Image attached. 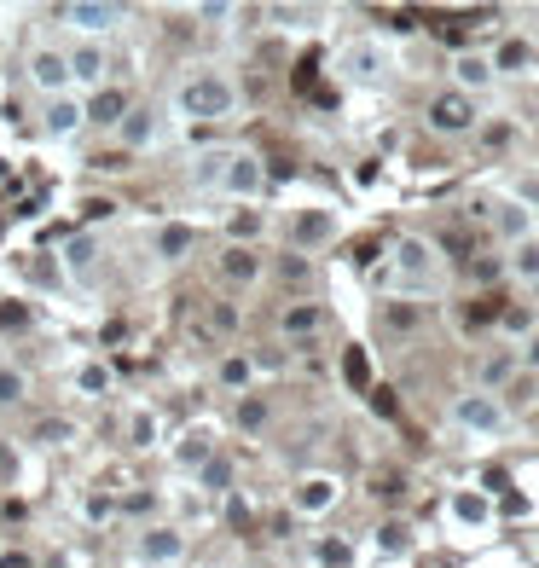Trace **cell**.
<instances>
[{
	"label": "cell",
	"instance_id": "6da1fadb",
	"mask_svg": "<svg viewBox=\"0 0 539 568\" xmlns=\"http://www.w3.org/2000/svg\"><path fill=\"white\" fill-rule=\"evenodd\" d=\"M175 116L186 122H232L238 116V82L220 70H198L175 88Z\"/></svg>",
	"mask_w": 539,
	"mask_h": 568
},
{
	"label": "cell",
	"instance_id": "7a4b0ae2",
	"mask_svg": "<svg viewBox=\"0 0 539 568\" xmlns=\"http://www.w3.org/2000/svg\"><path fill=\"white\" fill-rule=\"evenodd\" d=\"M452 424H458L464 435H475V441H499V435L510 429V412H505V400H499V394L470 389V394H458V400H452Z\"/></svg>",
	"mask_w": 539,
	"mask_h": 568
},
{
	"label": "cell",
	"instance_id": "3957f363",
	"mask_svg": "<svg viewBox=\"0 0 539 568\" xmlns=\"http://www.w3.org/2000/svg\"><path fill=\"white\" fill-rule=\"evenodd\" d=\"M395 279L406 284V290H435L441 284V250L430 238H418V232L395 238Z\"/></svg>",
	"mask_w": 539,
	"mask_h": 568
},
{
	"label": "cell",
	"instance_id": "277c9868",
	"mask_svg": "<svg viewBox=\"0 0 539 568\" xmlns=\"http://www.w3.org/2000/svg\"><path fill=\"white\" fill-rule=\"evenodd\" d=\"M337 70H342V82H354V88H377V82L389 76V47L383 41H348L337 53Z\"/></svg>",
	"mask_w": 539,
	"mask_h": 568
},
{
	"label": "cell",
	"instance_id": "5b68a950",
	"mask_svg": "<svg viewBox=\"0 0 539 568\" xmlns=\"http://www.w3.org/2000/svg\"><path fill=\"white\" fill-rule=\"evenodd\" d=\"M267 186V163L255 151H227V168H220V197H238V203H250V197H261Z\"/></svg>",
	"mask_w": 539,
	"mask_h": 568
},
{
	"label": "cell",
	"instance_id": "8992f818",
	"mask_svg": "<svg viewBox=\"0 0 539 568\" xmlns=\"http://www.w3.org/2000/svg\"><path fill=\"white\" fill-rule=\"evenodd\" d=\"M493 493L487 487H452V499H447V522L458 528V534H487L493 528Z\"/></svg>",
	"mask_w": 539,
	"mask_h": 568
},
{
	"label": "cell",
	"instance_id": "52a82bcc",
	"mask_svg": "<svg viewBox=\"0 0 539 568\" xmlns=\"http://www.w3.org/2000/svg\"><path fill=\"white\" fill-rule=\"evenodd\" d=\"M133 563L180 568V563H186V534H180V528H145V534L133 539Z\"/></svg>",
	"mask_w": 539,
	"mask_h": 568
},
{
	"label": "cell",
	"instance_id": "ba28073f",
	"mask_svg": "<svg viewBox=\"0 0 539 568\" xmlns=\"http://www.w3.org/2000/svg\"><path fill=\"white\" fill-rule=\"evenodd\" d=\"M64 65H70V88H81V99H88V93H99V88H105V76H110V53H105L99 41L70 47V53H64Z\"/></svg>",
	"mask_w": 539,
	"mask_h": 568
},
{
	"label": "cell",
	"instance_id": "9c48e42d",
	"mask_svg": "<svg viewBox=\"0 0 539 568\" xmlns=\"http://www.w3.org/2000/svg\"><path fill=\"white\" fill-rule=\"evenodd\" d=\"M337 499H342V481L330 470H313V476H302L296 487H290L296 516H325V511H337Z\"/></svg>",
	"mask_w": 539,
	"mask_h": 568
},
{
	"label": "cell",
	"instance_id": "30bf717a",
	"mask_svg": "<svg viewBox=\"0 0 539 568\" xmlns=\"http://www.w3.org/2000/svg\"><path fill=\"white\" fill-rule=\"evenodd\" d=\"M30 82L41 88V99H58V93H70V65H64V53L58 47H30Z\"/></svg>",
	"mask_w": 539,
	"mask_h": 568
},
{
	"label": "cell",
	"instance_id": "8fae6325",
	"mask_svg": "<svg viewBox=\"0 0 539 568\" xmlns=\"http://www.w3.org/2000/svg\"><path fill=\"white\" fill-rule=\"evenodd\" d=\"M475 122H482V116H475V99H470V93L452 88V93L430 99V128H435V133H470Z\"/></svg>",
	"mask_w": 539,
	"mask_h": 568
},
{
	"label": "cell",
	"instance_id": "7c38bea8",
	"mask_svg": "<svg viewBox=\"0 0 539 568\" xmlns=\"http://www.w3.org/2000/svg\"><path fill=\"white\" fill-rule=\"evenodd\" d=\"M58 18H64L70 30H81L88 41H99L105 30H116V23H122V6H105V0H76V6H64Z\"/></svg>",
	"mask_w": 539,
	"mask_h": 568
},
{
	"label": "cell",
	"instance_id": "4fadbf2b",
	"mask_svg": "<svg viewBox=\"0 0 539 568\" xmlns=\"http://www.w3.org/2000/svg\"><path fill=\"white\" fill-rule=\"evenodd\" d=\"M76 128H81V93L41 99V133H47V140H70Z\"/></svg>",
	"mask_w": 539,
	"mask_h": 568
},
{
	"label": "cell",
	"instance_id": "5bb4252c",
	"mask_svg": "<svg viewBox=\"0 0 539 568\" xmlns=\"http://www.w3.org/2000/svg\"><path fill=\"white\" fill-rule=\"evenodd\" d=\"M122 116H128V93L110 88V82L99 93L81 99V122H88V128H122Z\"/></svg>",
	"mask_w": 539,
	"mask_h": 568
},
{
	"label": "cell",
	"instance_id": "9a60e30c",
	"mask_svg": "<svg viewBox=\"0 0 539 568\" xmlns=\"http://www.w3.org/2000/svg\"><path fill=\"white\" fill-rule=\"evenodd\" d=\"M452 82H458V93H487V88H493V82H499V70H493V58H487V53H458V58H452Z\"/></svg>",
	"mask_w": 539,
	"mask_h": 568
},
{
	"label": "cell",
	"instance_id": "2e32d148",
	"mask_svg": "<svg viewBox=\"0 0 539 568\" xmlns=\"http://www.w3.org/2000/svg\"><path fill=\"white\" fill-rule=\"evenodd\" d=\"M210 459H215V435H210V429H203V424H192L186 435L175 441V470L198 476V470H203V464H210Z\"/></svg>",
	"mask_w": 539,
	"mask_h": 568
},
{
	"label": "cell",
	"instance_id": "e0dca14e",
	"mask_svg": "<svg viewBox=\"0 0 539 568\" xmlns=\"http://www.w3.org/2000/svg\"><path fill=\"white\" fill-rule=\"evenodd\" d=\"M290 238H296V250H313V244L337 238V215H330V209H302V215L290 220Z\"/></svg>",
	"mask_w": 539,
	"mask_h": 568
},
{
	"label": "cell",
	"instance_id": "ac0fdd59",
	"mask_svg": "<svg viewBox=\"0 0 539 568\" xmlns=\"http://www.w3.org/2000/svg\"><path fill=\"white\" fill-rule=\"evenodd\" d=\"M517 372H522V354L499 349V354H487V360L475 366V389H482V394H493L499 383H510V377H517Z\"/></svg>",
	"mask_w": 539,
	"mask_h": 568
},
{
	"label": "cell",
	"instance_id": "d6986e66",
	"mask_svg": "<svg viewBox=\"0 0 539 568\" xmlns=\"http://www.w3.org/2000/svg\"><path fill=\"white\" fill-rule=\"evenodd\" d=\"M493 227H499V238H505V244H517V238H528V232H534V215L517 203V197H505V203H493Z\"/></svg>",
	"mask_w": 539,
	"mask_h": 568
},
{
	"label": "cell",
	"instance_id": "ffe728a7",
	"mask_svg": "<svg viewBox=\"0 0 539 568\" xmlns=\"http://www.w3.org/2000/svg\"><path fill=\"white\" fill-rule=\"evenodd\" d=\"M220 273L232 284H255L261 279V255L250 250V244H227V255H220Z\"/></svg>",
	"mask_w": 539,
	"mask_h": 568
},
{
	"label": "cell",
	"instance_id": "44dd1931",
	"mask_svg": "<svg viewBox=\"0 0 539 568\" xmlns=\"http://www.w3.org/2000/svg\"><path fill=\"white\" fill-rule=\"evenodd\" d=\"M510 273L517 279H528V284H539V232H528V238H517L510 244Z\"/></svg>",
	"mask_w": 539,
	"mask_h": 568
},
{
	"label": "cell",
	"instance_id": "7402d4cb",
	"mask_svg": "<svg viewBox=\"0 0 539 568\" xmlns=\"http://www.w3.org/2000/svg\"><path fill=\"white\" fill-rule=\"evenodd\" d=\"M186 250H192V227H186V220H168V227H157V255H163V262H180Z\"/></svg>",
	"mask_w": 539,
	"mask_h": 568
},
{
	"label": "cell",
	"instance_id": "603a6c76",
	"mask_svg": "<svg viewBox=\"0 0 539 568\" xmlns=\"http://www.w3.org/2000/svg\"><path fill=\"white\" fill-rule=\"evenodd\" d=\"M93 255H99V244H93V232H76V238L64 244V273L70 279H81L93 267Z\"/></svg>",
	"mask_w": 539,
	"mask_h": 568
},
{
	"label": "cell",
	"instance_id": "cb8c5ba5",
	"mask_svg": "<svg viewBox=\"0 0 539 568\" xmlns=\"http://www.w3.org/2000/svg\"><path fill=\"white\" fill-rule=\"evenodd\" d=\"M128 447L133 452L157 447V412H151V406H133V412H128Z\"/></svg>",
	"mask_w": 539,
	"mask_h": 568
},
{
	"label": "cell",
	"instance_id": "d4e9b609",
	"mask_svg": "<svg viewBox=\"0 0 539 568\" xmlns=\"http://www.w3.org/2000/svg\"><path fill=\"white\" fill-rule=\"evenodd\" d=\"M76 389L88 394V400H105V394H110V366L81 360V366H76Z\"/></svg>",
	"mask_w": 539,
	"mask_h": 568
},
{
	"label": "cell",
	"instance_id": "484cf974",
	"mask_svg": "<svg viewBox=\"0 0 539 568\" xmlns=\"http://www.w3.org/2000/svg\"><path fill=\"white\" fill-rule=\"evenodd\" d=\"M320 307L313 302H296V307H285V319H278V325H285V337H308V331H320Z\"/></svg>",
	"mask_w": 539,
	"mask_h": 568
},
{
	"label": "cell",
	"instance_id": "4316f807",
	"mask_svg": "<svg viewBox=\"0 0 539 568\" xmlns=\"http://www.w3.org/2000/svg\"><path fill=\"white\" fill-rule=\"evenodd\" d=\"M250 372H255L250 354H232V360H220V383H227V389H238V394H250Z\"/></svg>",
	"mask_w": 539,
	"mask_h": 568
},
{
	"label": "cell",
	"instance_id": "83f0119b",
	"mask_svg": "<svg viewBox=\"0 0 539 568\" xmlns=\"http://www.w3.org/2000/svg\"><path fill=\"white\" fill-rule=\"evenodd\" d=\"M220 168H227V151H203L192 163V186H220Z\"/></svg>",
	"mask_w": 539,
	"mask_h": 568
},
{
	"label": "cell",
	"instance_id": "f1b7e54d",
	"mask_svg": "<svg viewBox=\"0 0 539 568\" xmlns=\"http://www.w3.org/2000/svg\"><path fill=\"white\" fill-rule=\"evenodd\" d=\"M198 481H203V493H227V487H232V464H227V459H220V452H215V459H210V464H203V470H198Z\"/></svg>",
	"mask_w": 539,
	"mask_h": 568
},
{
	"label": "cell",
	"instance_id": "f546056e",
	"mask_svg": "<svg viewBox=\"0 0 539 568\" xmlns=\"http://www.w3.org/2000/svg\"><path fill=\"white\" fill-rule=\"evenodd\" d=\"M261 424H267V400H261V394H238V429H250V435H255Z\"/></svg>",
	"mask_w": 539,
	"mask_h": 568
},
{
	"label": "cell",
	"instance_id": "4dcf8cb0",
	"mask_svg": "<svg viewBox=\"0 0 539 568\" xmlns=\"http://www.w3.org/2000/svg\"><path fill=\"white\" fill-rule=\"evenodd\" d=\"M70 435H76L70 417H41V424H35V441H47V447H64Z\"/></svg>",
	"mask_w": 539,
	"mask_h": 568
},
{
	"label": "cell",
	"instance_id": "1f68e13d",
	"mask_svg": "<svg viewBox=\"0 0 539 568\" xmlns=\"http://www.w3.org/2000/svg\"><path fill=\"white\" fill-rule=\"evenodd\" d=\"M122 140L128 145H151V116H145V110H128V116H122Z\"/></svg>",
	"mask_w": 539,
	"mask_h": 568
},
{
	"label": "cell",
	"instance_id": "d6a6232c",
	"mask_svg": "<svg viewBox=\"0 0 539 568\" xmlns=\"http://www.w3.org/2000/svg\"><path fill=\"white\" fill-rule=\"evenodd\" d=\"M23 389H30V383H23L18 366H0V406H18V400H23Z\"/></svg>",
	"mask_w": 539,
	"mask_h": 568
},
{
	"label": "cell",
	"instance_id": "836d02e7",
	"mask_svg": "<svg viewBox=\"0 0 539 568\" xmlns=\"http://www.w3.org/2000/svg\"><path fill=\"white\" fill-rule=\"evenodd\" d=\"M255 232H261V215H255V209L244 203L238 215H232V238H255Z\"/></svg>",
	"mask_w": 539,
	"mask_h": 568
},
{
	"label": "cell",
	"instance_id": "e575fe53",
	"mask_svg": "<svg viewBox=\"0 0 539 568\" xmlns=\"http://www.w3.org/2000/svg\"><path fill=\"white\" fill-rule=\"evenodd\" d=\"M110 215H116L110 197H88V203H81V220H88V227H99V220H110Z\"/></svg>",
	"mask_w": 539,
	"mask_h": 568
},
{
	"label": "cell",
	"instance_id": "d590c367",
	"mask_svg": "<svg viewBox=\"0 0 539 568\" xmlns=\"http://www.w3.org/2000/svg\"><path fill=\"white\" fill-rule=\"evenodd\" d=\"M528 58H534V53H528V47H522V41H510V47H505V53H499V58H493V70H522V65H528Z\"/></svg>",
	"mask_w": 539,
	"mask_h": 568
},
{
	"label": "cell",
	"instance_id": "8d00e7d4",
	"mask_svg": "<svg viewBox=\"0 0 539 568\" xmlns=\"http://www.w3.org/2000/svg\"><path fill=\"white\" fill-rule=\"evenodd\" d=\"M377 546H383L389 557H400V551H406V528H400V522H389L383 534H377Z\"/></svg>",
	"mask_w": 539,
	"mask_h": 568
},
{
	"label": "cell",
	"instance_id": "74e56055",
	"mask_svg": "<svg viewBox=\"0 0 539 568\" xmlns=\"http://www.w3.org/2000/svg\"><path fill=\"white\" fill-rule=\"evenodd\" d=\"M0 568H35L30 551H0Z\"/></svg>",
	"mask_w": 539,
	"mask_h": 568
},
{
	"label": "cell",
	"instance_id": "f35d334b",
	"mask_svg": "<svg viewBox=\"0 0 539 568\" xmlns=\"http://www.w3.org/2000/svg\"><path fill=\"white\" fill-rule=\"evenodd\" d=\"M522 360H528V366H534V372H539V342H528V354H522Z\"/></svg>",
	"mask_w": 539,
	"mask_h": 568
},
{
	"label": "cell",
	"instance_id": "ab89813d",
	"mask_svg": "<svg viewBox=\"0 0 539 568\" xmlns=\"http://www.w3.org/2000/svg\"><path fill=\"white\" fill-rule=\"evenodd\" d=\"M133 568H145V563H133Z\"/></svg>",
	"mask_w": 539,
	"mask_h": 568
}]
</instances>
